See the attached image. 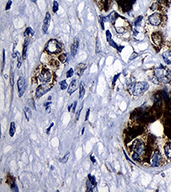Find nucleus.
Masks as SVG:
<instances>
[{
    "mask_svg": "<svg viewBox=\"0 0 171 192\" xmlns=\"http://www.w3.org/2000/svg\"><path fill=\"white\" fill-rule=\"evenodd\" d=\"M131 151L132 153H137L141 157L144 156L146 153L148 152L147 150V145H146L145 142H143L140 139H135L133 143L131 144Z\"/></svg>",
    "mask_w": 171,
    "mask_h": 192,
    "instance_id": "obj_1",
    "label": "nucleus"
},
{
    "mask_svg": "<svg viewBox=\"0 0 171 192\" xmlns=\"http://www.w3.org/2000/svg\"><path fill=\"white\" fill-rule=\"evenodd\" d=\"M45 49L49 54H59L62 51V44L56 39H51L47 42Z\"/></svg>",
    "mask_w": 171,
    "mask_h": 192,
    "instance_id": "obj_2",
    "label": "nucleus"
},
{
    "mask_svg": "<svg viewBox=\"0 0 171 192\" xmlns=\"http://www.w3.org/2000/svg\"><path fill=\"white\" fill-rule=\"evenodd\" d=\"M148 88H149V85L146 81L137 82V83H134L133 84V87H132V89H131V92L134 96L138 97V96L142 95L144 92L147 91Z\"/></svg>",
    "mask_w": 171,
    "mask_h": 192,
    "instance_id": "obj_3",
    "label": "nucleus"
},
{
    "mask_svg": "<svg viewBox=\"0 0 171 192\" xmlns=\"http://www.w3.org/2000/svg\"><path fill=\"white\" fill-rule=\"evenodd\" d=\"M52 79V72L48 68H44L41 70L40 74L38 75L37 81L39 84H45V83H50Z\"/></svg>",
    "mask_w": 171,
    "mask_h": 192,
    "instance_id": "obj_4",
    "label": "nucleus"
},
{
    "mask_svg": "<svg viewBox=\"0 0 171 192\" xmlns=\"http://www.w3.org/2000/svg\"><path fill=\"white\" fill-rule=\"evenodd\" d=\"M163 163V157L161 155V153L159 152V150H154L153 154L151 156V159H150V164L153 167H159L160 165H162Z\"/></svg>",
    "mask_w": 171,
    "mask_h": 192,
    "instance_id": "obj_5",
    "label": "nucleus"
},
{
    "mask_svg": "<svg viewBox=\"0 0 171 192\" xmlns=\"http://www.w3.org/2000/svg\"><path fill=\"white\" fill-rule=\"evenodd\" d=\"M162 18H163V15L161 14V13L154 12V13H152L151 15H149L148 21L153 26H159L160 24L162 23Z\"/></svg>",
    "mask_w": 171,
    "mask_h": 192,
    "instance_id": "obj_6",
    "label": "nucleus"
},
{
    "mask_svg": "<svg viewBox=\"0 0 171 192\" xmlns=\"http://www.w3.org/2000/svg\"><path fill=\"white\" fill-rule=\"evenodd\" d=\"M52 85L50 83H45V84H39V86L36 88V91H35V95H36V98H40V97H42L44 94H46L48 91H50Z\"/></svg>",
    "mask_w": 171,
    "mask_h": 192,
    "instance_id": "obj_7",
    "label": "nucleus"
},
{
    "mask_svg": "<svg viewBox=\"0 0 171 192\" xmlns=\"http://www.w3.org/2000/svg\"><path fill=\"white\" fill-rule=\"evenodd\" d=\"M17 88H18L19 96L21 97L26 90V80H25V78H23L22 76H20L18 80H17Z\"/></svg>",
    "mask_w": 171,
    "mask_h": 192,
    "instance_id": "obj_8",
    "label": "nucleus"
},
{
    "mask_svg": "<svg viewBox=\"0 0 171 192\" xmlns=\"http://www.w3.org/2000/svg\"><path fill=\"white\" fill-rule=\"evenodd\" d=\"M153 73H154V76L159 80L160 83L162 82L163 78H165L167 76V74H168V72L164 69V67H158V68L154 69V72Z\"/></svg>",
    "mask_w": 171,
    "mask_h": 192,
    "instance_id": "obj_9",
    "label": "nucleus"
},
{
    "mask_svg": "<svg viewBox=\"0 0 171 192\" xmlns=\"http://www.w3.org/2000/svg\"><path fill=\"white\" fill-rule=\"evenodd\" d=\"M151 39H152V42L154 43V45H156V46H160V45L162 44V41H163L162 33L159 32V31H156V32H154L152 34Z\"/></svg>",
    "mask_w": 171,
    "mask_h": 192,
    "instance_id": "obj_10",
    "label": "nucleus"
},
{
    "mask_svg": "<svg viewBox=\"0 0 171 192\" xmlns=\"http://www.w3.org/2000/svg\"><path fill=\"white\" fill-rule=\"evenodd\" d=\"M78 48H79V39L77 37L74 38V41L71 44V54L72 56H75L78 52Z\"/></svg>",
    "mask_w": 171,
    "mask_h": 192,
    "instance_id": "obj_11",
    "label": "nucleus"
},
{
    "mask_svg": "<svg viewBox=\"0 0 171 192\" xmlns=\"http://www.w3.org/2000/svg\"><path fill=\"white\" fill-rule=\"evenodd\" d=\"M153 102H154V106L156 108H160L162 105V96L160 93H157L153 96Z\"/></svg>",
    "mask_w": 171,
    "mask_h": 192,
    "instance_id": "obj_12",
    "label": "nucleus"
},
{
    "mask_svg": "<svg viewBox=\"0 0 171 192\" xmlns=\"http://www.w3.org/2000/svg\"><path fill=\"white\" fill-rule=\"evenodd\" d=\"M50 18H51L50 13H49V12H47V13H46V15H45L44 21H43V28H42V29H43V32H44V33H47V31H48V27H49Z\"/></svg>",
    "mask_w": 171,
    "mask_h": 192,
    "instance_id": "obj_13",
    "label": "nucleus"
},
{
    "mask_svg": "<svg viewBox=\"0 0 171 192\" xmlns=\"http://www.w3.org/2000/svg\"><path fill=\"white\" fill-rule=\"evenodd\" d=\"M162 58L166 64H171V49H168L164 52L162 54Z\"/></svg>",
    "mask_w": 171,
    "mask_h": 192,
    "instance_id": "obj_14",
    "label": "nucleus"
},
{
    "mask_svg": "<svg viewBox=\"0 0 171 192\" xmlns=\"http://www.w3.org/2000/svg\"><path fill=\"white\" fill-rule=\"evenodd\" d=\"M76 89H77V81L74 79V80H72L70 85H69V87H68V93L69 94L74 93Z\"/></svg>",
    "mask_w": 171,
    "mask_h": 192,
    "instance_id": "obj_15",
    "label": "nucleus"
},
{
    "mask_svg": "<svg viewBox=\"0 0 171 192\" xmlns=\"http://www.w3.org/2000/svg\"><path fill=\"white\" fill-rule=\"evenodd\" d=\"M164 151H165L167 158L171 160V142L166 143V145L164 146Z\"/></svg>",
    "mask_w": 171,
    "mask_h": 192,
    "instance_id": "obj_16",
    "label": "nucleus"
},
{
    "mask_svg": "<svg viewBox=\"0 0 171 192\" xmlns=\"http://www.w3.org/2000/svg\"><path fill=\"white\" fill-rule=\"evenodd\" d=\"M30 43V40L27 38V39H25V42H24V45H23V52H22V58L24 59L26 57V54H27V49H28V45Z\"/></svg>",
    "mask_w": 171,
    "mask_h": 192,
    "instance_id": "obj_17",
    "label": "nucleus"
},
{
    "mask_svg": "<svg viewBox=\"0 0 171 192\" xmlns=\"http://www.w3.org/2000/svg\"><path fill=\"white\" fill-rule=\"evenodd\" d=\"M85 94V88L83 83H80V88H79V98H83Z\"/></svg>",
    "mask_w": 171,
    "mask_h": 192,
    "instance_id": "obj_18",
    "label": "nucleus"
},
{
    "mask_svg": "<svg viewBox=\"0 0 171 192\" xmlns=\"http://www.w3.org/2000/svg\"><path fill=\"white\" fill-rule=\"evenodd\" d=\"M28 35H30V36H33L34 35V30L32 28H30V27L26 28L25 32H24V36H25V37H27Z\"/></svg>",
    "mask_w": 171,
    "mask_h": 192,
    "instance_id": "obj_19",
    "label": "nucleus"
},
{
    "mask_svg": "<svg viewBox=\"0 0 171 192\" xmlns=\"http://www.w3.org/2000/svg\"><path fill=\"white\" fill-rule=\"evenodd\" d=\"M24 113H25L26 120H27V121H29V120H30V114H31L30 108H28V107H25V108H24Z\"/></svg>",
    "mask_w": 171,
    "mask_h": 192,
    "instance_id": "obj_20",
    "label": "nucleus"
},
{
    "mask_svg": "<svg viewBox=\"0 0 171 192\" xmlns=\"http://www.w3.org/2000/svg\"><path fill=\"white\" fill-rule=\"evenodd\" d=\"M86 186H87V190H88V191H92L94 189V187H95V186H94V184L89 179H87Z\"/></svg>",
    "mask_w": 171,
    "mask_h": 192,
    "instance_id": "obj_21",
    "label": "nucleus"
},
{
    "mask_svg": "<svg viewBox=\"0 0 171 192\" xmlns=\"http://www.w3.org/2000/svg\"><path fill=\"white\" fill-rule=\"evenodd\" d=\"M15 123L14 122H12L11 124H10V131H9V135L10 136H13L15 133Z\"/></svg>",
    "mask_w": 171,
    "mask_h": 192,
    "instance_id": "obj_22",
    "label": "nucleus"
},
{
    "mask_svg": "<svg viewBox=\"0 0 171 192\" xmlns=\"http://www.w3.org/2000/svg\"><path fill=\"white\" fill-rule=\"evenodd\" d=\"M100 50H101V46H100L99 37H97V39H96V53H99Z\"/></svg>",
    "mask_w": 171,
    "mask_h": 192,
    "instance_id": "obj_23",
    "label": "nucleus"
},
{
    "mask_svg": "<svg viewBox=\"0 0 171 192\" xmlns=\"http://www.w3.org/2000/svg\"><path fill=\"white\" fill-rule=\"evenodd\" d=\"M59 60H60L62 63H64V62H66V60H67V54L64 53V54H61L60 56H59Z\"/></svg>",
    "mask_w": 171,
    "mask_h": 192,
    "instance_id": "obj_24",
    "label": "nucleus"
},
{
    "mask_svg": "<svg viewBox=\"0 0 171 192\" xmlns=\"http://www.w3.org/2000/svg\"><path fill=\"white\" fill-rule=\"evenodd\" d=\"M158 7H160V5L158 2H156V3H153V4L150 6V9L153 10V11H155V10L158 9Z\"/></svg>",
    "mask_w": 171,
    "mask_h": 192,
    "instance_id": "obj_25",
    "label": "nucleus"
},
{
    "mask_svg": "<svg viewBox=\"0 0 171 192\" xmlns=\"http://www.w3.org/2000/svg\"><path fill=\"white\" fill-rule=\"evenodd\" d=\"M58 8H59V4L57 1H54L53 2V8H52V10H53L54 13H56L58 11Z\"/></svg>",
    "mask_w": 171,
    "mask_h": 192,
    "instance_id": "obj_26",
    "label": "nucleus"
},
{
    "mask_svg": "<svg viewBox=\"0 0 171 192\" xmlns=\"http://www.w3.org/2000/svg\"><path fill=\"white\" fill-rule=\"evenodd\" d=\"M60 88L62 90H64L67 88V82H66V80H63V81L60 82Z\"/></svg>",
    "mask_w": 171,
    "mask_h": 192,
    "instance_id": "obj_27",
    "label": "nucleus"
},
{
    "mask_svg": "<svg viewBox=\"0 0 171 192\" xmlns=\"http://www.w3.org/2000/svg\"><path fill=\"white\" fill-rule=\"evenodd\" d=\"M85 68H86V66L85 65H82V67L80 68V66H78V75L80 76V75H82V73H83V71L85 70Z\"/></svg>",
    "mask_w": 171,
    "mask_h": 192,
    "instance_id": "obj_28",
    "label": "nucleus"
},
{
    "mask_svg": "<svg viewBox=\"0 0 171 192\" xmlns=\"http://www.w3.org/2000/svg\"><path fill=\"white\" fill-rule=\"evenodd\" d=\"M68 158H69V152H67V153H66V155H65L64 157H62V158H61V162H62V163H65V162H67Z\"/></svg>",
    "mask_w": 171,
    "mask_h": 192,
    "instance_id": "obj_29",
    "label": "nucleus"
},
{
    "mask_svg": "<svg viewBox=\"0 0 171 192\" xmlns=\"http://www.w3.org/2000/svg\"><path fill=\"white\" fill-rule=\"evenodd\" d=\"M88 179L94 184V186H96V181H95V178H94L93 175H91V174H90V175H88Z\"/></svg>",
    "mask_w": 171,
    "mask_h": 192,
    "instance_id": "obj_30",
    "label": "nucleus"
},
{
    "mask_svg": "<svg viewBox=\"0 0 171 192\" xmlns=\"http://www.w3.org/2000/svg\"><path fill=\"white\" fill-rule=\"evenodd\" d=\"M73 73H74V70H73L72 68H70L68 70V72H67V74H66V76H67V78H70L71 76L73 75Z\"/></svg>",
    "mask_w": 171,
    "mask_h": 192,
    "instance_id": "obj_31",
    "label": "nucleus"
},
{
    "mask_svg": "<svg viewBox=\"0 0 171 192\" xmlns=\"http://www.w3.org/2000/svg\"><path fill=\"white\" fill-rule=\"evenodd\" d=\"M142 19H143V17H142V16H139L138 18H137V20L135 21V26H139V25H140L139 23L141 22V20H142Z\"/></svg>",
    "mask_w": 171,
    "mask_h": 192,
    "instance_id": "obj_32",
    "label": "nucleus"
},
{
    "mask_svg": "<svg viewBox=\"0 0 171 192\" xmlns=\"http://www.w3.org/2000/svg\"><path fill=\"white\" fill-rule=\"evenodd\" d=\"M106 36H107V41L108 42H110L111 40V33H110V31H106Z\"/></svg>",
    "mask_w": 171,
    "mask_h": 192,
    "instance_id": "obj_33",
    "label": "nucleus"
},
{
    "mask_svg": "<svg viewBox=\"0 0 171 192\" xmlns=\"http://www.w3.org/2000/svg\"><path fill=\"white\" fill-rule=\"evenodd\" d=\"M4 63H5V50H3V57H2V70L4 68Z\"/></svg>",
    "mask_w": 171,
    "mask_h": 192,
    "instance_id": "obj_34",
    "label": "nucleus"
},
{
    "mask_svg": "<svg viewBox=\"0 0 171 192\" xmlns=\"http://www.w3.org/2000/svg\"><path fill=\"white\" fill-rule=\"evenodd\" d=\"M11 4H12V1L11 0H9V1L7 2V4H6V10H9L10 9V7H11Z\"/></svg>",
    "mask_w": 171,
    "mask_h": 192,
    "instance_id": "obj_35",
    "label": "nucleus"
},
{
    "mask_svg": "<svg viewBox=\"0 0 171 192\" xmlns=\"http://www.w3.org/2000/svg\"><path fill=\"white\" fill-rule=\"evenodd\" d=\"M81 110H82V106L79 108V110L77 111V113H76V120H78V118H79V115H80V113H81Z\"/></svg>",
    "mask_w": 171,
    "mask_h": 192,
    "instance_id": "obj_36",
    "label": "nucleus"
},
{
    "mask_svg": "<svg viewBox=\"0 0 171 192\" xmlns=\"http://www.w3.org/2000/svg\"><path fill=\"white\" fill-rule=\"evenodd\" d=\"M119 76H120V74H116V75L114 76V79H113L112 85H114V84H115V82H116V80H117V78H118V77H119Z\"/></svg>",
    "mask_w": 171,
    "mask_h": 192,
    "instance_id": "obj_37",
    "label": "nucleus"
},
{
    "mask_svg": "<svg viewBox=\"0 0 171 192\" xmlns=\"http://www.w3.org/2000/svg\"><path fill=\"white\" fill-rule=\"evenodd\" d=\"M76 105H77V101H75V102H73V105H72V112H74V111H75Z\"/></svg>",
    "mask_w": 171,
    "mask_h": 192,
    "instance_id": "obj_38",
    "label": "nucleus"
},
{
    "mask_svg": "<svg viewBox=\"0 0 171 192\" xmlns=\"http://www.w3.org/2000/svg\"><path fill=\"white\" fill-rule=\"evenodd\" d=\"M89 112H90V109H87V111H86V117H85V120H86V121L88 120V117H89Z\"/></svg>",
    "mask_w": 171,
    "mask_h": 192,
    "instance_id": "obj_39",
    "label": "nucleus"
},
{
    "mask_svg": "<svg viewBox=\"0 0 171 192\" xmlns=\"http://www.w3.org/2000/svg\"><path fill=\"white\" fill-rule=\"evenodd\" d=\"M135 57H137V53H133L131 55V57L129 58V60H132V59H134Z\"/></svg>",
    "mask_w": 171,
    "mask_h": 192,
    "instance_id": "obj_40",
    "label": "nucleus"
},
{
    "mask_svg": "<svg viewBox=\"0 0 171 192\" xmlns=\"http://www.w3.org/2000/svg\"><path fill=\"white\" fill-rule=\"evenodd\" d=\"M52 126H53V123H51V124H50V127H49V128H48V129H47V131H46V132H47V133H49V132H50V128H51Z\"/></svg>",
    "mask_w": 171,
    "mask_h": 192,
    "instance_id": "obj_41",
    "label": "nucleus"
},
{
    "mask_svg": "<svg viewBox=\"0 0 171 192\" xmlns=\"http://www.w3.org/2000/svg\"><path fill=\"white\" fill-rule=\"evenodd\" d=\"M165 1H166V0H157V2L160 3V4H161V3H164Z\"/></svg>",
    "mask_w": 171,
    "mask_h": 192,
    "instance_id": "obj_42",
    "label": "nucleus"
},
{
    "mask_svg": "<svg viewBox=\"0 0 171 192\" xmlns=\"http://www.w3.org/2000/svg\"><path fill=\"white\" fill-rule=\"evenodd\" d=\"M49 104H51V102H46V103L44 104V106H45V107H47V106H49Z\"/></svg>",
    "mask_w": 171,
    "mask_h": 192,
    "instance_id": "obj_43",
    "label": "nucleus"
},
{
    "mask_svg": "<svg viewBox=\"0 0 171 192\" xmlns=\"http://www.w3.org/2000/svg\"><path fill=\"white\" fill-rule=\"evenodd\" d=\"M91 160H92V162H95V159H94L93 156H91Z\"/></svg>",
    "mask_w": 171,
    "mask_h": 192,
    "instance_id": "obj_44",
    "label": "nucleus"
},
{
    "mask_svg": "<svg viewBox=\"0 0 171 192\" xmlns=\"http://www.w3.org/2000/svg\"><path fill=\"white\" fill-rule=\"evenodd\" d=\"M32 1H33L34 3H36V1H37V0H32Z\"/></svg>",
    "mask_w": 171,
    "mask_h": 192,
    "instance_id": "obj_45",
    "label": "nucleus"
}]
</instances>
